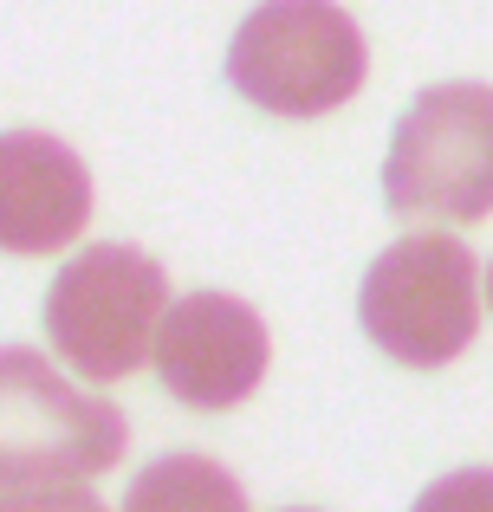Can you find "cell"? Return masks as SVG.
<instances>
[{
  "mask_svg": "<svg viewBox=\"0 0 493 512\" xmlns=\"http://www.w3.org/2000/svg\"><path fill=\"white\" fill-rule=\"evenodd\" d=\"M364 33L331 0H260L228 46V85L273 117H325L364 91Z\"/></svg>",
  "mask_w": 493,
  "mask_h": 512,
  "instance_id": "6da1fadb",
  "label": "cell"
},
{
  "mask_svg": "<svg viewBox=\"0 0 493 512\" xmlns=\"http://www.w3.org/2000/svg\"><path fill=\"white\" fill-rule=\"evenodd\" d=\"M124 441L130 422L117 402L65 383L39 350L0 344V493L111 474Z\"/></svg>",
  "mask_w": 493,
  "mask_h": 512,
  "instance_id": "7a4b0ae2",
  "label": "cell"
},
{
  "mask_svg": "<svg viewBox=\"0 0 493 512\" xmlns=\"http://www.w3.org/2000/svg\"><path fill=\"white\" fill-rule=\"evenodd\" d=\"M370 344L409 370H442L481 331V260L455 234H409L364 273L357 292Z\"/></svg>",
  "mask_w": 493,
  "mask_h": 512,
  "instance_id": "3957f363",
  "label": "cell"
},
{
  "mask_svg": "<svg viewBox=\"0 0 493 512\" xmlns=\"http://www.w3.org/2000/svg\"><path fill=\"white\" fill-rule=\"evenodd\" d=\"M390 214L409 221H487L493 214V85H429L403 111L383 163Z\"/></svg>",
  "mask_w": 493,
  "mask_h": 512,
  "instance_id": "277c9868",
  "label": "cell"
},
{
  "mask_svg": "<svg viewBox=\"0 0 493 512\" xmlns=\"http://www.w3.org/2000/svg\"><path fill=\"white\" fill-rule=\"evenodd\" d=\"M163 318H169L163 266L137 247H117V240L78 247V260L59 266L46 292V338L91 383H117V376L143 370Z\"/></svg>",
  "mask_w": 493,
  "mask_h": 512,
  "instance_id": "5b68a950",
  "label": "cell"
},
{
  "mask_svg": "<svg viewBox=\"0 0 493 512\" xmlns=\"http://www.w3.org/2000/svg\"><path fill=\"white\" fill-rule=\"evenodd\" d=\"M266 363H273V338L266 318L234 292H189L169 305L163 331H156V376L176 402L189 409H234L260 389Z\"/></svg>",
  "mask_w": 493,
  "mask_h": 512,
  "instance_id": "8992f818",
  "label": "cell"
},
{
  "mask_svg": "<svg viewBox=\"0 0 493 512\" xmlns=\"http://www.w3.org/2000/svg\"><path fill=\"white\" fill-rule=\"evenodd\" d=\"M91 221V169L46 130L0 137V253H59Z\"/></svg>",
  "mask_w": 493,
  "mask_h": 512,
  "instance_id": "52a82bcc",
  "label": "cell"
},
{
  "mask_svg": "<svg viewBox=\"0 0 493 512\" xmlns=\"http://www.w3.org/2000/svg\"><path fill=\"white\" fill-rule=\"evenodd\" d=\"M124 512H247V487L208 454H163L130 480Z\"/></svg>",
  "mask_w": 493,
  "mask_h": 512,
  "instance_id": "ba28073f",
  "label": "cell"
},
{
  "mask_svg": "<svg viewBox=\"0 0 493 512\" xmlns=\"http://www.w3.org/2000/svg\"><path fill=\"white\" fill-rule=\"evenodd\" d=\"M416 512H493V467H461V474H442L416 500Z\"/></svg>",
  "mask_w": 493,
  "mask_h": 512,
  "instance_id": "9c48e42d",
  "label": "cell"
},
{
  "mask_svg": "<svg viewBox=\"0 0 493 512\" xmlns=\"http://www.w3.org/2000/svg\"><path fill=\"white\" fill-rule=\"evenodd\" d=\"M0 512H104V500L85 480H59V487H13L0 493Z\"/></svg>",
  "mask_w": 493,
  "mask_h": 512,
  "instance_id": "30bf717a",
  "label": "cell"
},
{
  "mask_svg": "<svg viewBox=\"0 0 493 512\" xmlns=\"http://www.w3.org/2000/svg\"><path fill=\"white\" fill-rule=\"evenodd\" d=\"M487 299H493V266H487Z\"/></svg>",
  "mask_w": 493,
  "mask_h": 512,
  "instance_id": "8fae6325",
  "label": "cell"
}]
</instances>
